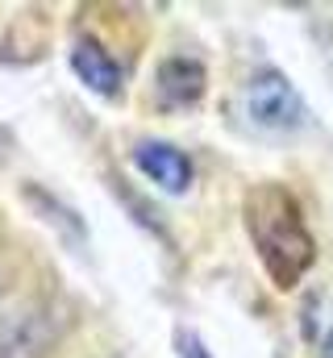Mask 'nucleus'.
<instances>
[{
  "instance_id": "obj_1",
  "label": "nucleus",
  "mask_w": 333,
  "mask_h": 358,
  "mask_svg": "<svg viewBox=\"0 0 333 358\" xmlns=\"http://www.w3.org/2000/svg\"><path fill=\"white\" fill-rule=\"evenodd\" d=\"M246 229L258 250V263L267 267L279 292L300 287V279L317 263V242L304 225L300 200L283 183H254L246 192Z\"/></svg>"
},
{
  "instance_id": "obj_2",
  "label": "nucleus",
  "mask_w": 333,
  "mask_h": 358,
  "mask_svg": "<svg viewBox=\"0 0 333 358\" xmlns=\"http://www.w3.org/2000/svg\"><path fill=\"white\" fill-rule=\"evenodd\" d=\"M242 108H246L250 125L267 129V134H292L309 121V104L296 92V84L275 71V67H258L242 88Z\"/></svg>"
},
{
  "instance_id": "obj_3",
  "label": "nucleus",
  "mask_w": 333,
  "mask_h": 358,
  "mask_svg": "<svg viewBox=\"0 0 333 358\" xmlns=\"http://www.w3.org/2000/svg\"><path fill=\"white\" fill-rule=\"evenodd\" d=\"M134 163H138V171L150 179V183H159L163 192H187L192 187V159L179 150V146H171V142H159V138H142L138 146H134Z\"/></svg>"
},
{
  "instance_id": "obj_4",
  "label": "nucleus",
  "mask_w": 333,
  "mask_h": 358,
  "mask_svg": "<svg viewBox=\"0 0 333 358\" xmlns=\"http://www.w3.org/2000/svg\"><path fill=\"white\" fill-rule=\"evenodd\" d=\"M208 84V71L200 59H187V55H171L163 59L159 76H155V92H159V104L163 108H192L200 104Z\"/></svg>"
},
{
  "instance_id": "obj_5",
  "label": "nucleus",
  "mask_w": 333,
  "mask_h": 358,
  "mask_svg": "<svg viewBox=\"0 0 333 358\" xmlns=\"http://www.w3.org/2000/svg\"><path fill=\"white\" fill-rule=\"evenodd\" d=\"M71 71L80 76V84L96 96H117L121 92V67L117 59L96 42V38H76L71 46Z\"/></svg>"
},
{
  "instance_id": "obj_6",
  "label": "nucleus",
  "mask_w": 333,
  "mask_h": 358,
  "mask_svg": "<svg viewBox=\"0 0 333 358\" xmlns=\"http://www.w3.org/2000/svg\"><path fill=\"white\" fill-rule=\"evenodd\" d=\"M300 338L317 346L321 358H333V292H313L300 308Z\"/></svg>"
},
{
  "instance_id": "obj_7",
  "label": "nucleus",
  "mask_w": 333,
  "mask_h": 358,
  "mask_svg": "<svg viewBox=\"0 0 333 358\" xmlns=\"http://www.w3.org/2000/svg\"><path fill=\"white\" fill-rule=\"evenodd\" d=\"M175 355L179 358H213L196 329H175Z\"/></svg>"
}]
</instances>
